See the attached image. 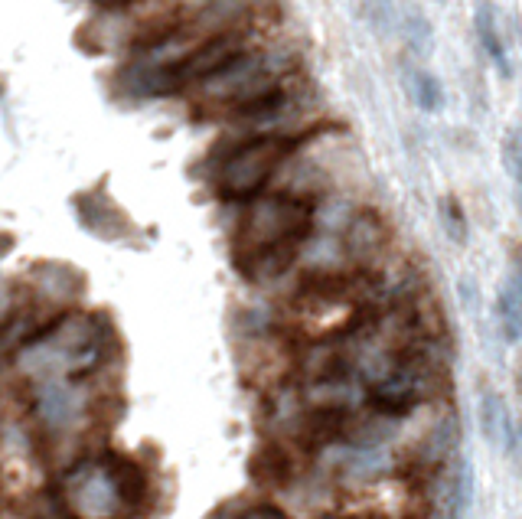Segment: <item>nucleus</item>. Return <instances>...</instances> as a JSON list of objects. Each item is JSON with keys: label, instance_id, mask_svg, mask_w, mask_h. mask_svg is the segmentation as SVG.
I'll return each instance as SVG.
<instances>
[{"label": "nucleus", "instance_id": "nucleus-1", "mask_svg": "<svg viewBox=\"0 0 522 519\" xmlns=\"http://www.w3.org/2000/svg\"><path fill=\"white\" fill-rule=\"evenodd\" d=\"M56 490L72 519H131L147 503L151 484L138 461L98 451L72 464Z\"/></svg>", "mask_w": 522, "mask_h": 519}, {"label": "nucleus", "instance_id": "nucleus-2", "mask_svg": "<svg viewBox=\"0 0 522 519\" xmlns=\"http://www.w3.org/2000/svg\"><path fill=\"white\" fill-rule=\"evenodd\" d=\"M301 144V134H252V138H245L219 160L213 180L216 193L229 203L255 200Z\"/></svg>", "mask_w": 522, "mask_h": 519}, {"label": "nucleus", "instance_id": "nucleus-3", "mask_svg": "<svg viewBox=\"0 0 522 519\" xmlns=\"http://www.w3.org/2000/svg\"><path fill=\"white\" fill-rule=\"evenodd\" d=\"M314 229V203L307 196H255L245 209L239 236H235V258L255 255L271 245L307 239Z\"/></svg>", "mask_w": 522, "mask_h": 519}, {"label": "nucleus", "instance_id": "nucleus-4", "mask_svg": "<svg viewBox=\"0 0 522 519\" xmlns=\"http://www.w3.org/2000/svg\"><path fill=\"white\" fill-rule=\"evenodd\" d=\"M252 49V40H248V30H235V27H226L213 33L203 46H196L190 56L180 59L177 66L167 69L164 76H157L151 82V92L147 95H173V92H183L190 89V85H203L222 72L229 63H235L242 53Z\"/></svg>", "mask_w": 522, "mask_h": 519}, {"label": "nucleus", "instance_id": "nucleus-5", "mask_svg": "<svg viewBox=\"0 0 522 519\" xmlns=\"http://www.w3.org/2000/svg\"><path fill=\"white\" fill-rule=\"evenodd\" d=\"M343 249H346V255H350L359 268L369 271V265L376 262L385 249H389V229H385V222L376 213L363 209V213H356L350 219V226H346Z\"/></svg>", "mask_w": 522, "mask_h": 519}, {"label": "nucleus", "instance_id": "nucleus-6", "mask_svg": "<svg viewBox=\"0 0 522 519\" xmlns=\"http://www.w3.org/2000/svg\"><path fill=\"white\" fill-rule=\"evenodd\" d=\"M474 30H477V40H480V46H483V53H487V59L493 63V69L500 72L503 79L513 76V66H509V49H506L500 20H496V10H493L490 0H480V4H477Z\"/></svg>", "mask_w": 522, "mask_h": 519}, {"label": "nucleus", "instance_id": "nucleus-7", "mask_svg": "<svg viewBox=\"0 0 522 519\" xmlns=\"http://www.w3.org/2000/svg\"><path fill=\"white\" fill-rule=\"evenodd\" d=\"M480 428H483V435H487V441L503 451L509 448V441H513L516 418L509 415L506 399L496 389L480 392Z\"/></svg>", "mask_w": 522, "mask_h": 519}, {"label": "nucleus", "instance_id": "nucleus-8", "mask_svg": "<svg viewBox=\"0 0 522 519\" xmlns=\"http://www.w3.org/2000/svg\"><path fill=\"white\" fill-rule=\"evenodd\" d=\"M76 209H79V219L95 232V236L121 239L124 232H128V222L121 219V213H115V209L102 200H89V196H82V200H76Z\"/></svg>", "mask_w": 522, "mask_h": 519}, {"label": "nucleus", "instance_id": "nucleus-9", "mask_svg": "<svg viewBox=\"0 0 522 519\" xmlns=\"http://www.w3.org/2000/svg\"><path fill=\"white\" fill-rule=\"evenodd\" d=\"M496 320H500V330L509 343L522 340V294L506 284V288L496 294Z\"/></svg>", "mask_w": 522, "mask_h": 519}, {"label": "nucleus", "instance_id": "nucleus-10", "mask_svg": "<svg viewBox=\"0 0 522 519\" xmlns=\"http://www.w3.org/2000/svg\"><path fill=\"white\" fill-rule=\"evenodd\" d=\"M405 36H408V46L418 59H428L431 49H434V30H431V20L421 14L418 7H408L405 10Z\"/></svg>", "mask_w": 522, "mask_h": 519}, {"label": "nucleus", "instance_id": "nucleus-11", "mask_svg": "<svg viewBox=\"0 0 522 519\" xmlns=\"http://www.w3.org/2000/svg\"><path fill=\"white\" fill-rule=\"evenodd\" d=\"M412 98H415V105L421 108V111H438L441 108V102H444V92H441V85H438V79L431 76V72H425V69H415L412 72Z\"/></svg>", "mask_w": 522, "mask_h": 519}, {"label": "nucleus", "instance_id": "nucleus-12", "mask_svg": "<svg viewBox=\"0 0 522 519\" xmlns=\"http://www.w3.org/2000/svg\"><path fill=\"white\" fill-rule=\"evenodd\" d=\"M441 219H444V229L447 236H451L457 245L467 242V216H464V206L454 200V196H447L441 203Z\"/></svg>", "mask_w": 522, "mask_h": 519}, {"label": "nucleus", "instance_id": "nucleus-13", "mask_svg": "<svg viewBox=\"0 0 522 519\" xmlns=\"http://www.w3.org/2000/svg\"><path fill=\"white\" fill-rule=\"evenodd\" d=\"M239 519H288V516H284L278 506H271V503H255V506H248Z\"/></svg>", "mask_w": 522, "mask_h": 519}, {"label": "nucleus", "instance_id": "nucleus-14", "mask_svg": "<svg viewBox=\"0 0 522 519\" xmlns=\"http://www.w3.org/2000/svg\"><path fill=\"white\" fill-rule=\"evenodd\" d=\"M509 278H513L509 284H513V288L522 294V249H516V252H513V275H509Z\"/></svg>", "mask_w": 522, "mask_h": 519}, {"label": "nucleus", "instance_id": "nucleus-15", "mask_svg": "<svg viewBox=\"0 0 522 519\" xmlns=\"http://www.w3.org/2000/svg\"><path fill=\"white\" fill-rule=\"evenodd\" d=\"M317 519H346V516H340V513H320Z\"/></svg>", "mask_w": 522, "mask_h": 519}, {"label": "nucleus", "instance_id": "nucleus-16", "mask_svg": "<svg viewBox=\"0 0 522 519\" xmlns=\"http://www.w3.org/2000/svg\"><path fill=\"white\" fill-rule=\"evenodd\" d=\"M513 177H516V183H519V190H522V164L516 167V173H513Z\"/></svg>", "mask_w": 522, "mask_h": 519}, {"label": "nucleus", "instance_id": "nucleus-17", "mask_svg": "<svg viewBox=\"0 0 522 519\" xmlns=\"http://www.w3.org/2000/svg\"><path fill=\"white\" fill-rule=\"evenodd\" d=\"M516 386H519V395H522V366H519V373H516Z\"/></svg>", "mask_w": 522, "mask_h": 519}, {"label": "nucleus", "instance_id": "nucleus-18", "mask_svg": "<svg viewBox=\"0 0 522 519\" xmlns=\"http://www.w3.org/2000/svg\"><path fill=\"white\" fill-rule=\"evenodd\" d=\"M438 4H447V0H438Z\"/></svg>", "mask_w": 522, "mask_h": 519}, {"label": "nucleus", "instance_id": "nucleus-19", "mask_svg": "<svg viewBox=\"0 0 522 519\" xmlns=\"http://www.w3.org/2000/svg\"><path fill=\"white\" fill-rule=\"evenodd\" d=\"M382 4H385V0H382Z\"/></svg>", "mask_w": 522, "mask_h": 519}]
</instances>
